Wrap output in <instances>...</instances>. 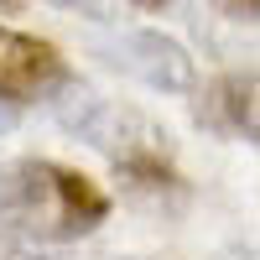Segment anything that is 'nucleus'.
<instances>
[{"label": "nucleus", "mask_w": 260, "mask_h": 260, "mask_svg": "<svg viewBox=\"0 0 260 260\" xmlns=\"http://www.w3.org/2000/svg\"><path fill=\"white\" fill-rule=\"evenodd\" d=\"M0 260H89L78 245H47V240H11Z\"/></svg>", "instance_id": "nucleus-6"}, {"label": "nucleus", "mask_w": 260, "mask_h": 260, "mask_svg": "<svg viewBox=\"0 0 260 260\" xmlns=\"http://www.w3.org/2000/svg\"><path fill=\"white\" fill-rule=\"evenodd\" d=\"M47 104H52V115L62 120V130H73L78 141H89L99 156H110L120 172H130V177H141V182L167 177V167H172V136L156 120H146L141 110L94 94L89 83H78V78H68Z\"/></svg>", "instance_id": "nucleus-1"}, {"label": "nucleus", "mask_w": 260, "mask_h": 260, "mask_svg": "<svg viewBox=\"0 0 260 260\" xmlns=\"http://www.w3.org/2000/svg\"><path fill=\"white\" fill-rule=\"evenodd\" d=\"M104 62L130 78H141L146 89H156V94H187L192 83H198V68H192V52L182 47L177 37H167L156 26H130L120 37L104 42Z\"/></svg>", "instance_id": "nucleus-3"}, {"label": "nucleus", "mask_w": 260, "mask_h": 260, "mask_svg": "<svg viewBox=\"0 0 260 260\" xmlns=\"http://www.w3.org/2000/svg\"><path fill=\"white\" fill-rule=\"evenodd\" d=\"M16 203V161H0V219L11 213Z\"/></svg>", "instance_id": "nucleus-7"}, {"label": "nucleus", "mask_w": 260, "mask_h": 260, "mask_svg": "<svg viewBox=\"0 0 260 260\" xmlns=\"http://www.w3.org/2000/svg\"><path fill=\"white\" fill-rule=\"evenodd\" d=\"M136 6H167V0H136Z\"/></svg>", "instance_id": "nucleus-9"}, {"label": "nucleus", "mask_w": 260, "mask_h": 260, "mask_svg": "<svg viewBox=\"0 0 260 260\" xmlns=\"http://www.w3.org/2000/svg\"><path fill=\"white\" fill-rule=\"evenodd\" d=\"M219 104H224L234 136L255 141V73H229L219 83Z\"/></svg>", "instance_id": "nucleus-5"}, {"label": "nucleus", "mask_w": 260, "mask_h": 260, "mask_svg": "<svg viewBox=\"0 0 260 260\" xmlns=\"http://www.w3.org/2000/svg\"><path fill=\"white\" fill-rule=\"evenodd\" d=\"M110 213V192H99L83 172L57 167V161H16V203L0 219L16 240H47V245H73Z\"/></svg>", "instance_id": "nucleus-2"}, {"label": "nucleus", "mask_w": 260, "mask_h": 260, "mask_svg": "<svg viewBox=\"0 0 260 260\" xmlns=\"http://www.w3.org/2000/svg\"><path fill=\"white\" fill-rule=\"evenodd\" d=\"M68 62L52 42L26 37L16 26H0V99L6 104H47L62 83H68Z\"/></svg>", "instance_id": "nucleus-4"}, {"label": "nucleus", "mask_w": 260, "mask_h": 260, "mask_svg": "<svg viewBox=\"0 0 260 260\" xmlns=\"http://www.w3.org/2000/svg\"><path fill=\"white\" fill-rule=\"evenodd\" d=\"M21 125V110H16V104H6V99H0V136H6V130H16Z\"/></svg>", "instance_id": "nucleus-8"}]
</instances>
